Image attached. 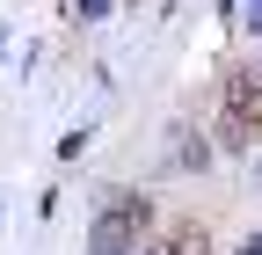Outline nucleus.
<instances>
[{"mask_svg":"<svg viewBox=\"0 0 262 255\" xmlns=\"http://www.w3.org/2000/svg\"><path fill=\"white\" fill-rule=\"evenodd\" d=\"M146 226H153V197L139 189H102L88 226V255H146Z\"/></svg>","mask_w":262,"mask_h":255,"instance_id":"1","label":"nucleus"},{"mask_svg":"<svg viewBox=\"0 0 262 255\" xmlns=\"http://www.w3.org/2000/svg\"><path fill=\"white\" fill-rule=\"evenodd\" d=\"M226 117L262 124V66H233L226 73Z\"/></svg>","mask_w":262,"mask_h":255,"instance_id":"2","label":"nucleus"},{"mask_svg":"<svg viewBox=\"0 0 262 255\" xmlns=\"http://www.w3.org/2000/svg\"><path fill=\"white\" fill-rule=\"evenodd\" d=\"M175 146H168V168H211V132H196V124H175V132H168Z\"/></svg>","mask_w":262,"mask_h":255,"instance_id":"3","label":"nucleus"},{"mask_svg":"<svg viewBox=\"0 0 262 255\" xmlns=\"http://www.w3.org/2000/svg\"><path fill=\"white\" fill-rule=\"evenodd\" d=\"M146 255H211V241H204V226H175L160 248H146Z\"/></svg>","mask_w":262,"mask_h":255,"instance_id":"4","label":"nucleus"},{"mask_svg":"<svg viewBox=\"0 0 262 255\" xmlns=\"http://www.w3.org/2000/svg\"><path fill=\"white\" fill-rule=\"evenodd\" d=\"M88 139H95V132H88V124H73V132H66V139H58V161H80V146H88Z\"/></svg>","mask_w":262,"mask_h":255,"instance_id":"5","label":"nucleus"},{"mask_svg":"<svg viewBox=\"0 0 262 255\" xmlns=\"http://www.w3.org/2000/svg\"><path fill=\"white\" fill-rule=\"evenodd\" d=\"M241 29H248V37H262V0H241Z\"/></svg>","mask_w":262,"mask_h":255,"instance_id":"6","label":"nucleus"},{"mask_svg":"<svg viewBox=\"0 0 262 255\" xmlns=\"http://www.w3.org/2000/svg\"><path fill=\"white\" fill-rule=\"evenodd\" d=\"M110 15V0H80V22H102Z\"/></svg>","mask_w":262,"mask_h":255,"instance_id":"7","label":"nucleus"},{"mask_svg":"<svg viewBox=\"0 0 262 255\" xmlns=\"http://www.w3.org/2000/svg\"><path fill=\"white\" fill-rule=\"evenodd\" d=\"M233 255H262V233H248V241H241V248H233Z\"/></svg>","mask_w":262,"mask_h":255,"instance_id":"8","label":"nucleus"},{"mask_svg":"<svg viewBox=\"0 0 262 255\" xmlns=\"http://www.w3.org/2000/svg\"><path fill=\"white\" fill-rule=\"evenodd\" d=\"M255 189H262V153H255Z\"/></svg>","mask_w":262,"mask_h":255,"instance_id":"9","label":"nucleus"},{"mask_svg":"<svg viewBox=\"0 0 262 255\" xmlns=\"http://www.w3.org/2000/svg\"><path fill=\"white\" fill-rule=\"evenodd\" d=\"M0 226H8V204H0Z\"/></svg>","mask_w":262,"mask_h":255,"instance_id":"10","label":"nucleus"}]
</instances>
